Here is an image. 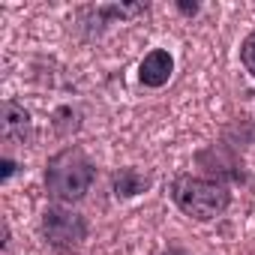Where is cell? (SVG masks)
<instances>
[{
  "label": "cell",
  "mask_w": 255,
  "mask_h": 255,
  "mask_svg": "<svg viewBox=\"0 0 255 255\" xmlns=\"http://www.w3.org/2000/svg\"><path fill=\"white\" fill-rule=\"evenodd\" d=\"M93 162L84 156V150L78 147H66L60 150L51 162H48V171H45V183H48V192L57 198V201H78L84 198V192L90 189L93 183Z\"/></svg>",
  "instance_id": "obj_1"
},
{
  "label": "cell",
  "mask_w": 255,
  "mask_h": 255,
  "mask_svg": "<svg viewBox=\"0 0 255 255\" xmlns=\"http://www.w3.org/2000/svg\"><path fill=\"white\" fill-rule=\"evenodd\" d=\"M174 201L183 213L192 219H213L228 207V192L225 186L201 177H177L174 180Z\"/></svg>",
  "instance_id": "obj_2"
},
{
  "label": "cell",
  "mask_w": 255,
  "mask_h": 255,
  "mask_svg": "<svg viewBox=\"0 0 255 255\" xmlns=\"http://www.w3.org/2000/svg\"><path fill=\"white\" fill-rule=\"evenodd\" d=\"M42 231L48 237L51 246L57 249H75L81 246V240L87 237V225L78 213L72 210H60V207H48L42 216Z\"/></svg>",
  "instance_id": "obj_3"
},
{
  "label": "cell",
  "mask_w": 255,
  "mask_h": 255,
  "mask_svg": "<svg viewBox=\"0 0 255 255\" xmlns=\"http://www.w3.org/2000/svg\"><path fill=\"white\" fill-rule=\"evenodd\" d=\"M171 69H174V60H171L168 51H150V54L144 57L138 75H141V81H144L147 87H162V84L171 78Z\"/></svg>",
  "instance_id": "obj_4"
},
{
  "label": "cell",
  "mask_w": 255,
  "mask_h": 255,
  "mask_svg": "<svg viewBox=\"0 0 255 255\" xmlns=\"http://www.w3.org/2000/svg\"><path fill=\"white\" fill-rule=\"evenodd\" d=\"M150 186V180L147 177H141L138 171H132V168H123L120 174H114V192L117 195H123V198H129V195H138V192H144Z\"/></svg>",
  "instance_id": "obj_5"
},
{
  "label": "cell",
  "mask_w": 255,
  "mask_h": 255,
  "mask_svg": "<svg viewBox=\"0 0 255 255\" xmlns=\"http://www.w3.org/2000/svg\"><path fill=\"white\" fill-rule=\"evenodd\" d=\"M18 129H21V132L27 129V114H24L18 105L6 102V105H3V135H6V138H12Z\"/></svg>",
  "instance_id": "obj_6"
},
{
  "label": "cell",
  "mask_w": 255,
  "mask_h": 255,
  "mask_svg": "<svg viewBox=\"0 0 255 255\" xmlns=\"http://www.w3.org/2000/svg\"><path fill=\"white\" fill-rule=\"evenodd\" d=\"M240 57H243V66L255 75V33L243 42V48H240Z\"/></svg>",
  "instance_id": "obj_7"
},
{
  "label": "cell",
  "mask_w": 255,
  "mask_h": 255,
  "mask_svg": "<svg viewBox=\"0 0 255 255\" xmlns=\"http://www.w3.org/2000/svg\"><path fill=\"white\" fill-rule=\"evenodd\" d=\"M12 168H15V165H12V159H3V180L12 174Z\"/></svg>",
  "instance_id": "obj_8"
},
{
  "label": "cell",
  "mask_w": 255,
  "mask_h": 255,
  "mask_svg": "<svg viewBox=\"0 0 255 255\" xmlns=\"http://www.w3.org/2000/svg\"><path fill=\"white\" fill-rule=\"evenodd\" d=\"M165 255H180V252H165Z\"/></svg>",
  "instance_id": "obj_9"
}]
</instances>
